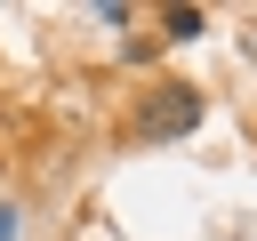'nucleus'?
Segmentation results:
<instances>
[{
	"mask_svg": "<svg viewBox=\"0 0 257 241\" xmlns=\"http://www.w3.org/2000/svg\"><path fill=\"white\" fill-rule=\"evenodd\" d=\"M201 112H209V104H201V88H193V80H153V88H145V104L128 112V137H137V145H177V137H193V129H201Z\"/></svg>",
	"mask_w": 257,
	"mask_h": 241,
	"instance_id": "f257e3e1",
	"label": "nucleus"
},
{
	"mask_svg": "<svg viewBox=\"0 0 257 241\" xmlns=\"http://www.w3.org/2000/svg\"><path fill=\"white\" fill-rule=\"evenodd\" d=\"M201 24H209L201 8H161V40H193Z\"/></svg>",
	"mask_w": 257,
	"mask_h": 241,
	"instance_id": "f03ea898",
	"label": "nucleus"
},
{
	"mask_svg": "<svg viewBox=\"0 0 257 241\" xmlns=\"http://www.w3.org/2000/svg\"><path fill=\"white\" fill-rule=\"evenodd\" d=\"M16 225H24V217H16V201H0V241H16Z\"/></svg>",
	"mask_w": 257,
	"mask_h": 241,
	"instance_id": "7ed1b4c3",
	"label": "nucleus"
}]
</instances>
